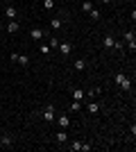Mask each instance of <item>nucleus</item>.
<instances>
[{"mask_svg":"<svg viewBox=\"0 0 136 152\" xmlns=\"http://www.w3.org/2000/svg\"><path fill=\"white\" fill-rule=\"evenodd\" d=\"M55 116H57V107H55V104H45V107L41 109V118H43L45 123H55Z\"/></svg>","mask_w":136,"mask_h":152,"instance_id":"obj_1","label":"nucleus"},{"mask_svg":"<svg viewBox=\"0 0 136 152\" xmlns=\"http://www.w3.org/2000/svg\"><path fill=\"white\" fill-rule=\"evenodd\" d=\"M116 84H118L123 91H129V89H132V80L125 75V73H116Z\"/></svg>","mask_w":136,"mask_h":152,"instance_id":"obj_2","label":"nucleus"},{"mask_svg":"<svg viewBox=\"0 0 136 152\" xmlns=\"http://www.w3.org/2000/svg\"><path fill=\"white\" fill-rule=\"evenodd\" d=\"M123 43H127V48H129L132 52L136 50V34H134V30H129V32L123 34Z\"/></svg>","mask_w":136,"mask_h":152,"instance_id":"obj_3","label":"nucleus"},{"mask_svg":"<svg viewBox=\"0 0 136 152\" xmlns=\"http://www.w3.org/2000/svg\"><path fill=\"white\" fill-rule=\"evenodd\" d=\"M45 37H48V32L41 30V27H32V30H30V39H34V41H41V39H45Z\"/></svg>","mask_w":136,"mask_h":152,"instance_id":"obj_4","label":"nucleus"},{"mask_svg":"<svg viewBox=\"0 0 136 152\" xmlns=\"http://www.w3.org/2000/svg\"><path fill=\"white\" fill-rule=\"evenodd\" d=\"M55 121H57V125L61 127V129H66V127L71 125V118H68V114H59V116H55Z\"/></svg>","mask_w":136,"mask_h":152,"instance_id":"obj_5","label":"nucleus"},{"mask_svg":"<svg viewBox=\"0 0 136 152\" xmlns=\"http://www.w3.org/2000/svg\"><path fill=\"white\" fill-rule=\"evenodd\" d=\"M100 109H102V104H100L97 100H91L89 104H86V111H89V114H93V116L100 114Z\"/></svg>","mask_w":136,"mask_h":152,"instance_id":"obj_6","label":"nucleus"},{"mask_svg":"<svg viewBox=\"0 0 136 152\" xmlns=\"http://www.w3.org/2000/svg\"><path fill=\"white\" fill-rule=\"evenodd\" d=\"M57 48H59V52H61V57H68V55L73 52V43H68V41H64V43H59Z\"/></svg>","mask_w":136,"mask_h":152,"instance_id":"obj_7","label":"nucleus"},{"mask_svg":"<svg viewBox=\"0 0 136 152\" xmlns=\"http://www.w3.org/2000/svg\"><path fill=\"white\" fill-rule=\"evenodd\" d=\"M0 148H7V150L14 148V139L9 136V134H2V136H0Z\"/></svg>","mask_w":136,"mask_h":152,"instance_id":"obj_8","label":"nucleus"},{"mask_svg":"<svg viewBox=\"0 0 136 152\" xmlns=\"http://www.w3.org/2000/svg\"><path fill=\"white\" fill-rule=\"evenodd\" d=\"M16 16H18V9H16V7H14V5H7V7H5V18L14 20V18H16Z\"/></svg>","mask_w":136,"mask_h":152,"instance_id":"obj_9","label":"nucleus"},{"mask_svg":"<svg viewBox=\"0 0 136 152\" xmlns=\"http://www.w3.org/2000/svg\"><path fill=\"white\" fill-rule=\"evenodd\" d=\"M102 93V89H100V86H93V89H89V91H84V95L86 98H89V100H95L97 95Z\"/></svg>","mask_w":136,"mask_h":152,"instance_id":"obj_10","label":"nucleus"},{"mask_svg":"<svg viewBox=\"0 0 136 152\" xmlns=\"http://www.w3.org/2000/svg\"><path fill=\"white\" fill-rule=\"evenodd\" d=\"M55 141H57L59 145H64L66 141H68V134H66V129H59V132L55 134Z\"/></svg>","mask_w":136,"mask_h":152,"instance_id":"obj_11","label":"nucleus"},{"mask_svg":"<svg viewBox=\"0 0 136 152\" xmlns=\"http://www.w3.org/2000/svg\"><path fill=\"white\" fill-rule=\"evenodd\" d=\"M18 30H20V25H18V20H16V18L7 23V32H9V34H16Z\"/></svg>","mask_w":136,"mask_h":152,"instance_id":"obj_12","label":"nucleus"},{"mask_svg":"<svg viewBox=\"0 0 136 152\" xmlns=\"http://www.w3.org/2000/svg\"><path fill=\"white\" fill-rule=\"evenodd\" d=\"M82 109H84V107H82V102H79V100H73L71 104H68V111H71V114H77V111H82Z\"/></svg>","mask_w":136,"mask_h":152,"instance_id":"obj_13","label":"nucleus"},{"mask_svg":"<svg viewBox=\"0 0 136 152\" xmlns=\"http://www.w3.org/2000/svg\"><path fill=\"white\" fill-rule=\"evenodd\" d=\"M113 43H116V39H113V34H107V37L102 39V45H104V48H113Z\"/></svg>","mask_w":136,"mask_h":152,"instance_id":"obj_14","label":"nucleus"},{"mask_svg":"<svg viewBox=\"0 0 136 152\" xmlns=\"http://www.w3.org/2000/svg\"><path fill=\"white\" fill-rule=\"evenodd\" d=\"M71 93H73V100H79V102H82V100L86 98V95H84V91H82V89H73Z\"/></svg>","mask_w":136,"mask_h":152,"instance_id":"obj_15","label":"nucleus"},{"mask_svg":"<svg viewBox=\"0 0 136 152\" xmlns=\"http://www.w3.org/2000/svg\"><path fill=\"white\" fill-rule=\"evenodd\" d=\"M100 16H102V12H100L97 7H93V9L89 12V18H91V20H100Z\"/></svg>","mask_w":136,"mask_h":152,"instance_id":"obj_16","label":"nucleus"},{"mask_svg":"<svg viewBox=\"0 0 136 152\" xmlns=\"http://www.w3.org/2000/svg\"><path fill=\"white\" fill-rule=\"evenodd\" d=\"M86 66H89L86 59H77V61H75V70H86Z\"/></svg>","mask_w":136,"mask_h":152,"instance_id":"obj_17","label":"nucleus"},{"mask_svg":"<svg viewBox=\"0 0 136 152\" xmlns=\"http://www.w3.org/2000/svg\"><path fill=\"white\" fill-rule=\"evenodd\" d=\"M91 9H93V0H84V2H82V12L89 14Z\"/></svg>","mask_w":136,"mask_h":152,"instance_id":"obj_18","label":"nucleus"},{"mask_svg":"<svg viewBox=\"0 0 136 152\" xmlns=\"http://www.w3.org/2000/svg\"><path fill=\"white\" fill-rule=\"evenodd\" d=\"M68 150H71V152H79V150H82V141H73L71 145H68Z\"/></svg>","mask_w":136,"mask_h":152,"instance_id":"obj_19","label":"nucleus"},{"mask_svg":"<svg viewBox=\"0 0 136 152\" xmlns=\"http://www.w3.org/2000/svg\"><path fill=\"white\" fill-rule=\"evenodd\" d=\"M61 25H64V20H61V18H52L50 20V27H52V30H59Z\"/></svg>","mask_w":136,"mask_h":152,"instance_id":"obj_20","label":"nucleus"},{"mask_svg":"<svg viewBox=\"0 0 136 152\" xmlns=\"http://www.w3.org/2000/svg\"><path fill=\"white\" fill-rule=\"evenodd\" d=\"M16 64H20V66H30V57L27 55H18V61Z\"/></svg>","mask_w":136,"mask_h":152,"instance_id":"obj_21","label":"nucleus"},{"mask_svg":"<svg viewBox=\"0 0 136 152\" xmlns=\"http://www.w3.org/2000/svg\"><path fill=\"white\" fill-rule=\"evenodd\" d=\"M52 7H55V0H43V9L45 12H52Z\"/></svg>","mask_w":136,"mask_h":152,"instance_id":"obj_22","label":"nucleus"},{"mask_svg":"<svg viewBox=\"0 0 136 152\" xmlns=\"http://www.w3.org/2000/svg\"><path fill=\"white\" fill-rule=\"evenodd\" d=\"M39 50H41V55H50V50H52V48H50L48 43H41V48H39Z\"/></svg>","mask_w":136,"mask_h":152,"instance_id":"obj_23","label":"nucleus"},{"mask_svg":"<svg viewBox=\"0 0 136 152\" xmlns=\"http://www.w3.org/2000/svg\"><path fill=\"white\" fill-rule=\"evenodd\" d=\"M91 150H93L91 143H82V150H79V152H91Z\"/></svg>","mask_w":136,"mask_h":152,"instance_id":"obj_24","label":"nucleus"},{"mask_svg":"<svg viewBox=\"0 0 136 152\" xmlns=\"http://www.w3.org/2000/svg\"><path fill=\"white\" fill-rule=\"evenodd\" d=\"M48 45H50V48H57V45H59V39L50 37V43H48Z\"/></svg>","mask_w":136,"mask_h":152,"instance_id":"obj_25","label":"nucleus"},{"mask_svg":"<svg viewBox=\"0 0 136 152\" xmlns=\"http://www.w3.org/2000/svg\"><path fill=\"white\" fill-rule=\"evenodd\" d=\"M123 45H125L123 41H116V43H113V48H116V50H123Z\"/></svg>","mask_w":136,"mask_h":152,"instance_id":"obj_26","label":"nucleus"},{"mask_svg":"<svg viewBox=\"0 0 136 152\" xmlns=\"http://www.w3.org/2000/svg\"><path fill=\"white\" fill-rule=\"evenodd\" d=\"M102 2H107V5H109V2H113V0H102Z\"/></svg>","mask_w":136,"mask_h":152,"instance_id":"obj_27","label":"nucleus"},{"mask_svg":"<svg viewBox=\"0 0 136 152\" xmlns=\"http://www.w3.org/2000/svg\"><path fill=\"white\" fill-rule=\"evenodd\" d=\"M0 34H2V23H0Z\"/></svg>","mask_w":136,"mask_h":152,"instance_id":"obj_28","label":"nucleus"},{"mask_svg":"<svg viewBox=\"0 0 136 152\" xmlns=\"http://www.w3.org/2000/svg\"><path fill=\"white\" fill-rule=\"evenodd\" d=\"M0 7H2V0H0Z\"/></svg>","mask_w":136,"mask_h":152,"instance_id":"obj_29","label":"nucleus"}]
</instances>
